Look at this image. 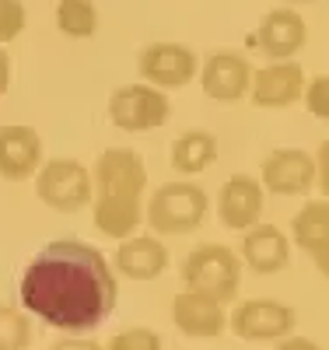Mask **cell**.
I'll return each instance as SVG.
<instances>
[{"label":"cell","mask_w":329,"mask_h":350,"mask_svg":"<svg viewBox=\"0 0 329 350\" xmlns=\"http://www.w3.org/2000/svg\"><path fill=\"white\" fill-rule=\"evenodd\" d=\"M92 175H95V196L140 200L147 189V165L130 148H105Z\"/></svg>","instance_id":"8"},{"label":"cell","mask_w":329,"mask_h":350,"mask_svg":"<svg viewBox=\"0 0 329 350\" xmlns=\"http://www.w3.org/2000/svg\"><path fill=\"white\" fill-rule=\"evenodd\" d=\"M116 267L130 280H158L168 267V249L158 235H133L127 242H119Z\"/></svg>","instance_id":"17"},{"label":"cell","mask_w":329,"mask_h":350,"mask_svg":"<svg viewBox=\"0 0 329 350\" xmlns=\"http://www.w3.org/2000/svg\"><path fill=\"white\" fill-rule=\"evenodd\" d=\"M183 284L200 295H211L221 305L231 301L238 295V284H242V262L228 245H196L186 259L183 270H179Z\"/></svg>","instance_id":"3"},{"label":"cell","mask_w":329,"mask_h":350,"mask_svg":"<svg viewBox=\"0 0 329 350\" xmlns=\"http://www.w3.org/2000/svg\"><path fill=\"white\" fill-rule=\"evenodd\" d=\"M172 102L161 88L137 81V84H119L109 95V120L123 133H147L168 120Z\"/></svg>","instance_id":"5"},{"label":"cell","mask_w":329,"mask_h":350,"mask_svg":"<svg viewBox=\"0 0 329 350\" xmlns=\"http://www.w3.org/2000/svg\"><path fill=\"white\" fill-rule=\"evenodd\" d=\"M308 42V25L294 8H274L263 14L252 32V46L266 53V60H294Z\"/></svg>","instance_id":"11"},{"label":"cell","mask_w":329,"mask_h":350,"mask_svg":"<svg viewBox=\"0 0 329 350\" xmlns=\"http://www.w3.org/2000/svg\"><path fill=\"white\" fill-rule=\"evenodd\" d=\"M218 161V137L207 130H186L172 140V168L179 175H200Z\"/></svg>","instance_id":"19"},{"label":"cell","mask_w":329,"mask_h":350,"mask_svg":"<svg viewBox=\"0 0 329 350\" xmlns=\"http://www.w3.org/2000/svg\"><path fill=\"white\" fill-rule=\"evenodd\" d=\"M305 70L298 60H270L252 74V105L259 109H287L298 98H305Z\"/></svg>","instance_id":"12"},{"label":"cell","mask_w":329,"mask_h":350,"mask_svg":"<svg viewBox=\"0 0 329 350\" xmlns=\"http://www.w3.org/2000/svg\"><path fill=\"white\" fill-rule=\"evenodd\" d=\"M312 262H315V270L329 280V245H326V249H319V252H312Z\"/></svg>","instance_id":"30"},{"label":"cell","mask_w":329,"mask_h":350,"mask_svg":"<svg viewBox=\"0 0 329 350\" xmlns=\"http://www.w3.org/2000/svg\"><path fill=\"white\" fill-rule=\"evenodd\" d=\"M98 21L102 18L95 0H60L56 4V28L67 39H95Z\"/></svg>","instance_id":"21"},{"label":"cell","mask_w":329,"mask_h":350,"mask_svg":"<svg viewBox=\"0 0 329 350\" xmlns=\"http://www.w3.org/2000/svg\"><path fill=\"white\" fill-rule=\"evenodd\" d=\"M284 4H312V0H284Z\"/></svg>","instance_id":"31"},{"label":"cell","mask_w":329,"mask_h":350,"mask_svg":"<svg viewBox=\"0 0 329 350\" xmlns=\"http://www.w3.org/2000/svg\"><path fill=\"white\" fill-rule=\"evenodd\" d=\"M49 350H105V347L95 343V340H88V336H64V340H56Z\"/></svg>","instance_id":"27"},{"label":"cell","mask_w":329,"mask_h":350,"mask_svg":"<svg viewBox=\"0 0 329 350\" xmlns=\"http://www.w3.org/2000/svg\"><path fill=\"white\" fill-rule=\"evenodd\" d=\"M211 211V196L196 183H165L151 193L144 207V221L151 228V235L172 239V235H189L207 221Z\"/></svg>","instance_id":"2"},{"label":"cell","mask_w":329,"mask_h":350,"mask_svg":"<svg viewBox=\"0 0 329 350\" xmlns=\"http://www.w3.org/2000/svg\"><path fill=\"white\" fill-rule=\"evenodd\" d=\"M36 196L49 211L74 214L95 203V175L74 158H49L36 175Z\"/></svg>","instance_id":"4"},{"label":"cell","mask_w":329,"mask_h":350,"mask_svg":"<svg viewBox=\"0 0 329 350\" xmlns=\"http://www.w3.org/2000/svg\"><path fill=\"white\" fill-rule=\"evenodd\" d=\"M252 64L246 60L242 53H211L207 60L200 64V88L207 98H214L221 105H231L238 98H246L252 92Z\"/></svg>","instance_id":"9"},{"label":"cell","mask_w":329,"mask_h":350,"mask_svg":"<svg viewBox=\"0 0 329 350\" xmlns=\"http://www.w3.org/2000/svg\"><path fill=\"white\" fill-rule=\"evenodd\" d=\"M42 137L32 126H0V175L11 183L32 179L42 168Z\"/></svg>","instance_id":"15"},{"label":"cell","mask_w":329,"mask_h":350,"mask_svg":"<svg viewBox=\"0 0 329 350\" xmlns=\"http://www.w3.org/2000/svg\"><path fill=\"white\" fill-rule=\"evenodd\" d=\"M291 239L308 256L329 245V200H308L291 221Z\"/></svg>","instance_id":"20"},{"label":"cell","mask_w":329,"mask_h":350,"mask_svg":"<svg viewBox=\"0 0 329 350\" xmlns=\"http://www.w3.org/2000/svg\"><path fill=\"white\" fill-rule=\"evenodd\" d=\"M242 262L252 273H280L291 262V239L274 224H256L242 235Z\"/></svg>","instance_id":"16"},{"label":"cell","mask_w":329,"mask_h":350,"mask_svg":"<svg viewBox=\"0 0 329 350\" xmlns=\"http://www.w3.org/2000/svg\"><path fill=\"white\" fill-rule=\"evenodd\" d=\"M259 183L266 193L274 196H302L319 183V168H315V154L302 151V148H277L270 158L263 161Z\"/></svg>","instance_id":"10"},{"label":"cell","mask_w":329,"mask_h":350,"mask_svg":"<svg viewBox=\"0 0 329 350\" xmlns=\"http://www.w3.org/2000/svg\"><path fill=\"white\" fill-rule=\"evenodd\" d=\"M274 350H322L315 340H308V336H287V340H280Z\"/></svg>","instance_id":"29"},{"label":"cell","mask_w":329,"mask_h":350,"mask_svg":"<svg viewBox=\"0 0 329 350\" xmlns=\"http://www.w3.org/2000/svg\"><path fill=\"white\" fill-rule=\"evenodd\" d=\"M21 305L46 326L84 336L116 308V277L105 256L81 239H53L25 267Z\"/></svg>","instance_id":"1"},{"label":"cell","mask_w":329,"mask_h":350,"mask_svg":"<svg viewBox=\"0 0 329 350\" xmlns=\"http://www.w3.org/2000/svg\"><path fill=\"white\" fill-rule=\"evenodd\" d=\"M25 21H28V11L21 0H0V46L18 39L25 32Z\"/></svg>","instance_id":"24"},{"label":"cell","mask_w":329,"mask_h":350,"mask_svg":"<svg viewBox=\"0 0 329 350\" xmlns=\"http://www.w3.org/2000/svg\"><path fill=\"white\" fill-rule=\"evenodd\" d=\"M315 168H319V189H322V200H329V137L319 144V151H315Z\"/></svg>","instance_id":"26"},{"label":"cell","mask_w":329,"mask_h":350,"mask_svg":"<svg viewBox=\"0 0 329 350\" xmlns=\"http://www.w3.org/2000/svg\"><path fill=\"white\" fill-rule=\"evenodd\" d=\"M28 343H32L28 319L11 305H0V350H25Z\"/></svg>","instance_id":"22"},{"label":"cell","mask_w":329,"mask_h":350,"mask_svg":"<svg viewBox=\"0 0 329 350\" xmlns=\"http://www.w3.org/2000/svg\"><path fill=\"white\" fill-rule=\"evenodd\" d=\"M263 207H266V189L252 175H231L218 193V217L228 231H246L263 224Z\"/></svg>","instance_id":"13"},{"label":"cell","mask_w":329,"mask_h":350,"mask_svg":"<svg viewBox=\"0 0 329 350\" xmlns=\"http://www.w3.org/2000/svg\"><path fill=\"white\" fill-rule=\"evenodd\" d=\"M137 70L147 84L161 88V92H175V88H186L193 77H200V60L183 42H151L140 49Z\"/></svg>","instance_id":"7"},{"label":"cell","mask_w":329,"mask_h":350,"mask_svg":"<svg viewBox=\"0 0 329 350\" xmlns=\"http://www.w3.org/2000/svg\"><path fill=\"white\" fill-rule=\"evenodd\" d=\"M11 70H14V64H11V53L0 46V95H8V88H11Z\"/></svg>","instance_id":"28"},{"label":"cell","mask_w":329,"mask_h":350,"mask_svg":"<svg viewBox=\"0 0 329 350\" xmlns=\"http://www.w3.org/2000/svg\"><path fill=\"white\" fill-rule=\"evenodd\" d=\"M305 109L315 120H329V74H319L305 84Z\"/></svg>","instance_id":"25"},{"label":"cell","mask_w":329,"mask_h":350,"mask_svg":"<svg viewBox=\"0 0 329 350\" xmlns=\"http://www.w3.org/2000/svg\"><path fill=\"white\" fill-rule=\"evenodd\" d=\"M144 207L140 200H109V196H95L92 203V221L105 239H119L127 242L137 235V228L144 224Z\"/></svg>","instance_id":"18"},{"label":"cell","mask_w":329,"mask_h":350,"mask_svg":"<svg viewBox=\"0 0 329 350\" xmlns=\"http://www.w3.org/2000/svg\"><path fill=\"white\" fill-rule=\"evenodd\" d=\"M294 323H298V312L274 298L242 301L228 315V329L238 340H249V343H280V340L294 336Z\"/></svg>","instance_id":"6"},{"label":"cell","mask_w":329,"mask_h":350,"mask_svg":"<svg viewBox=\"0 0 329 350\" xmlns=\"http://www.w3.org/2000/svg\"><path fill=\"white\" fill-rule=\"evenodd\" d=\"M172 323L179 333H186L193 340H218L228 329V315L218 298L186 287L183 295L172 298Z\"/></svg>","instance_id":"14"},{"label":"cell","mask_w":329,"mask_h":350,"mask_svg":"<svg viewBox=\"0 0 329 350\" xmlns=\"http://www.w3.org/2000/svg\"><path fill=\"white\" fill-rule=\"evenodd\" d=\"M105 350H161V336L147 326H130L109 336Z\"/></svg>","instance_id":"23"}]
</instances>
